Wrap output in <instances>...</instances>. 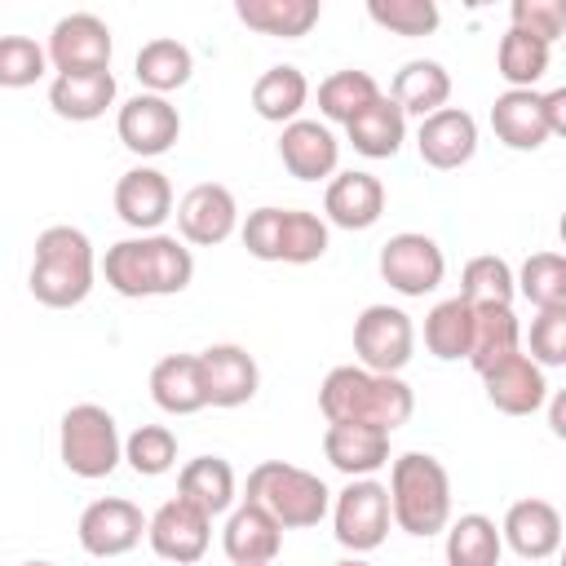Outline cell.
Segmentation results:
<instances>
[{
	"instance_id": "34",
	"label": "cell",
	"mask_w": 566,
	"mask_h": 566,
	"mask_svg": "<svg viewBox=\"0 0 566 566\" xmlns=\"http://www.w3.org/2000/svg\"><path fill=\"white\" fill-rule=\"evenodd\" d=\"M305 102H310V80L301 75V66H287V62L283 66H270L252 84V106L270 124H292Z\"/></svg>"
},
{
	"instance_id": "2",
	"label": "cell",
	"mask_w": 566,
	"mask_h": 566,
	"mask_svg": "<svg viewBox=\"0 0 566 566\" xmlns=\"http://www.w3.org/2000/svg\"><path fill=\"white\" fill-rule=\"evenodd\" d=\"M318 411L327 424H376L394 433L411 420L416 394L402 376H380L367 367H332L318 385Z\"/></svg>"
},
{
	"instance_id": "18",
	"label": "cell",
	"mask_w": 566,
	"mask_h": 566,
	"mask_svg": "<svg viewBox=\"0 0 566 566\" xmlns=\"http://www.w3.org/2000/svg\"><path fill=\"white\" fill-rule=\"evenodd\" d=\"M115 212L124 226L142 230V234H159V226L172 217V181L159 168H128L115 181Z\"/></svg>"
},
{
	"instance_id": "12",
	"label": "cell",
	"mask_w": 566,
	"mask_h": 566,
	"mask_svg": "<svg viewBox=\"0 0 566 566\" xmlns=\"http://www.w3.org/2000/svg\"><path fill=\"white\" fill-rule=\"evenodd\" d=\"M80 548L88 557H124L142 544L146 535V517L133 500H119V495H106V500H93L84 513H80Z\"/></svg>"
},
{
	"instance_id": "47",
	"label": "cell",
	"mask_w": 566,
	"mask_h": 566,
	"mask_svg": "<svg viewBox=\"0 0 566 566\" xmlns=\"http://www.w3.org/2000/svg\"><path fill=\"white\" fill-rule=\"evenodd\" d=\"M548 424H553L557 438H566V394H553V402H548Z\"/></svg>"
},
{
	"instance_id": "33",
	"label": "cell",
	"mask_w": 566,
	"mask_h": 566,
	"mask_svg": "<svg viewBox=\"0 0 566 566\" xmlns=\"http://www.w3.org/2000/svg\"><path fill=\"white\" fill-rule=\"evenodd\" d=\"M190 71H195L190 49L181 40H168V35L146 40L137 49V62H133V75L142 80V88L146 93H159V97H168L172 88L190 84Z\"/></svg>"
},
{
	"instance_id": "32",
	"label": "cell",
	"mask_w": 566,
	"mask_h": 566,
	"mask_svg": "<svg viewBox=\"0 0 566 566\" xmlns=\"http://www.w3.org/2000/svg\"><path fill=\"white\" fill-rule=\"evenodd\" d=\"M318 0H239L234 18L261 35H279V40H301L310 35V27L318 22Z\"/></svg>"
},
{
	"instance_id": "43",
	"label": "cell",
	"mask_w": 566,
	"mask_h": 566,
	"mask_svg": "<svg viewBox=\"0 0 566 566\" xmlns=\"http://www.w3.org/2000/svg\"><path fill=\"white\" fill-rule=\"evenodd\" d=\"M44 71L49 57L31 35H0V88H31Z\"/></svg>"
},
{
	"instance_id": "44",
	"label": "cell",
	"mask_w": 566,
	"mask_h": 566,
	"mask_svg": "<svg viewBox=\"0 0 566 566\" xmlns=\"http://www.w3.org/2000/svg\"><path fill=\"white\" fill-rule=\"evenodd\" d=\"M509 18H513V31L531 35V40H539L548 49L566 31V4L562 0H513Z\"/></svg>"
},
{
	"instance_id": "48",
	"label": "cell",
	"mask_w": 566,
	"mask_h": 566,
	"mask_svg": "<svg viewBox=\"0 0 566 566\" xmlns=\"http://www.w3.org/2000/svg\"><path fill=\"white\" fill-rule=\"evenodd\" d=\"M336 566H371V562H363V557H345V562H336Z\"/></svg>"
},
{
	"instance_id": "22",
	"label": "cell",
	"mask_w": 566,
	"mask_h": 566,
	"mask_svg": "<svg viewBox=\"0 0 566 566\" xmlns=\"http://www.w3.org/2000/svg\"><path fill=\"white\" fill-rule=\"evenodd\" d=\"M482 385H486V402L504 416H531L548 398L544 367H535L526 354H513V358L495 363L491 371H482Z\"/></svg>"
},
{
	"instance_id": "19",
	"label": "cell",
	"mask_w": 566,
	"mask_h": 566,
	"mask_svg": "<svg viewBox=\"0 0 566 566\" xmlns=\"http://www.w3.org/2000/svg\"><path fill=\"white\" fill-rule=\"evenodd\" d=\"M500 539L522 557V562H544L562 548V513L557 504L539 500V495H526L517 504H509L504 513V526H500Z\"/></svg>"
},
{
	"instance_id": "42",
	"label": "cell",
	"mask_w": 566,
	"mask_h": 566,
	"mask_svg": "<svg viewBox=\"0 0 566 566\" xmlns=\"http://www.w3.org/2000/svg\"><path fill=\"white\" fill-rule=\"evenodd\" d=\"M367 18L394 35H429L438 27V4L433 0H367Z\"/></svg>"
},
{
	"instance_id": "1",
	"label": "cell",
	"mask_w": 566,
	"mask_h": 566,
	"mask_svg": "<svg viewBox=\"0 0 566 566\" xmlns=\"http://www.w3.org/2000/svg\"><path fill=\"white\" fill-rule=\"evenodd\" d=\"M102 279L119 296H177L195 279V256L177 234H137L119 239L102 256Z\"/></svg>"
},
{
	"instance_id": "35",
	"label": "cell",
	"mask_w": 566,
	"mask_h": 566,
	"mask_svg": "<svg viewBox=\"0 0 566 566\" xmlns=\"http://www.w3.org/2000/svg\"><path fill=\"white\" fill-rule=\"evenodd\" d=\"M424 345H429V354L442 358V363L469 358V345H473V305H464L460 296L438 301V305L424 314Z\"/></svg>"
},
{
	"instance_id": "21",
	"label": "cell",
	"mask_w": 566,
	"mask_h": 566,
	"mask_svg": "<svg viewBox=\"0 0 566 566\" xmlns=\"http://www.w3.org/2000/svg\"><path fill=\"white\" fill-rule=\"evenodd\" d=\"M323 212L332 226L340 230H371L385 212V186L376 172H336L327 181V195H323Z\"/></svg>"
},
{
	"instance_id": "16",
	"label": "cell",
	"mask_w": 566,
	"mask_h": 566,
	"mask_svg": "<svg viewBox=\"0 0 566 566\" xmlns=\"http://www.w3.org/2000/svg\"><path fill=\"white\" fill-rule=\"evenodd\" d=\"M199 376H203V398L208 407H243L256 398L261 371L256 358L243 345H208L199 349Z\"/></svg>"
},
{
	"instance_id": "5",
	"label": "cell",
	"mask_w": 566,
	"mask_h": 566,
	"mask_svg": "<svg viewBox=\"0 0 566 566\" xmlns=\"http://www.w3.org/2000/svg\"><path fill=\"white\" fill-rule=\"evenodd\" d=\"M252 504H261L283 531H305V526H318L327 517V504H332V491L323 486L318 473L301 469V464H287V460H261L252 473H248V495Z\"/></svg>"
},
{
	"instance_id": "41",
	"label": "cell",
	"mask_w": 566,
	"mask_h": 566,
	"mask_svg": "<svg viewBox=\"0 0 566 566\" xmlns=\"http://www.w3.org/2000/svg\"><path fill=\"white\" fill-rule=\"evenodd\" d=\"M124 460L137 478H159L177 464V433L168 424H137L124 442Z\"/></svg>"
},
{
	"instance_id": "50",
	"label": "cell",
	"mask_w": 566,
	"mask_h": 566,
	"mask_svg": "<svg viewBox=\"0 0 566 566\" xmlns=\"http://www.w3.org/2000/svg\"><path fill=\"white\" fill-rule=\"evenodd\" d=\"M265 566H274V562H265Z\"/></svg>"
},
{
	"instance_id": "14",
	"label": "cell",
	"mask_w": 566,
	"mask_h": 566,
	"mask_svg": "<svg viewBox=\"0 0 566 566\" xmlns=\"http://www.w3.org/2000/svg\"><path fill=\"white\" fill-rule=\"evenodd\" d=\"M115 133H119V142H124L133 155L155 159V155L172 150V142L181 137V115H177V106H172L168 97H159V93H137V97H128V102L119 106Z\"/></svg>"
},
{
	"instance_id": "3",
	"label": "cell",
	"mask_w": 566,
	"mask_h": 566,
	"mask_svg": "<svg viewBox=\"0 0 566 566\" xmlns=\"http://www.w3.org/2000/svg\"><path fill=\"white\" fill-rule=\"evenodd\" d=\"M93 274H97V261H93V243L84 230H75V226L40 230L31 274H27V287L40 305H49V310L80 305L93 292Z\"/></svg>"
},
{
	"instance_id": "10",
	"label": "cell",
	"mask_w": 566,
	"mask_h": 566,
	"mask_svg": "<svg viewBox=\"0 0 566 566\" xmlns=\"http://www.w3.org/2000/svg\"><path fill=\"white\" fill-rule=\"evenodd\" d=\"M376 265H380V279H385L394 292H402V296H424V292H433V287L442 283V274H447L442 248H438L429 234H416V230H402V234L385 239Z\"/></svg>"
},
{
	"instance_id": "4",
	"label": "cell",
	"mask_w": 566,
	"mask_h": 566,
	"mask_svg": "<svg viewBox=\"0 0 566 566\" xmlns=\"http://www.w3.org/2000/svg\"><path fill=\"white\" fill-rule=\"evenodd\" d=\"M389 517L407 535H438L451 522V478L429 451H407L389 469Z\"/></svg>"
},
{
	"instance_id": "30",
	"label": "cell",
	"mask_w": 566,
	"mask_h": 566,
	"mask_svg": "<svg viewBox=\"0 0 566 566\" xmlns=\"http://www.w3.org/2000/svg\"><path fill=\"white\" fill-rule=\"evenodd\" d=\"M522 354V323L513 314V305H486L473 310V345H469V363L473 371H491L495 363Z\"/></svg>"
},
{
	"instance_id": "29",
	"label": "cell",
	"mask_w": 566,
	"mask_h": 566,
	"mask_svg": "<svg viewBox=\"0 0 566 566\" xmlns=\"http://www.w3.org/2000/svg\"><path fill=\"white\" fill-rule=\"evenodd\" d=\"M345 133H349V142H354L358 155H367V159H389V155L402 150L407 115L394 106V97L380 93L371 106H363V111L345 124Z\"/></svg>"
},
{
	"instance_id": "7",
	"label": "cell",
	"mask_w": 566,
	"mask_h": 566,
	"mask_svg": "<svg viewBox=\"0 0 566 566\" xmlns=\"http://www.w3.org/2000/svg\"><path fill=\"white\" fill-rule=\"evenodd\" d=\"M57 455L75 478H88V482L111 478L115 464L124 460L115 416L97 402H75L57 424Z\"/></svg>"
},
{
	"instance_id": "26",
	"label": "cell",
	"mask_w": 566,
	"mask_h": 566,
	"mask_svg": "<svg viewBox=\"0 0 566 566\" xmlns=\"http://www.w3.org/2000/svg\"><path fill=\"white\" fill-rule=\"evenodd\" d=\"M150 398L168 416H195L208 407L203 398V376H199V354H168L150 367Z\"/></svg>"
},
{
	"instance_id": "36",
	"label": "cell",
	"mask_w": 566,
	"mask_h": 566,
	"mask_svg": "<svg viewBox=\"0 0 566 566\" xmlns=\"http://www.w3.org/2000/svg\"><path fill=\"white\" fill-rule=\"evenodd\" d=\"M504 539L486 513H460L447 526V566H500Z\"/></svg>"
},
{
	"instance_id": "20",
	"label": "cell",
	"mask_w": 566,
	"mask_h": 566,
	"mask_svg": "<svg viewBox=\"0 0 566 566\" xmlns=\"http://www.w3.org/2000/svg\"><path fill=\"white\" fill-rule=\"evenodd\" d=\"M279 159H283V168H287L296 181H323V177L336 172L340 142H336L332 128L318 124V119H292V124H283Z\"/></svg>"
},
{
	"instance_id": "8",
	"label": "cell",
	"mask_w": 566,
	"mask_h": 566,
	"mask_svg": "<svg viewBox=\"0 0 566 566\" xmlns=\"http://www.w3.org/2000/svg\"><path fill=\"white\" fill-rule=\"evenodd\" d=\"M389 491L376 478H349V486L336 495L332 509V526H336V544L358 553H371L385 544L389 535Z\"/></svg>"
},
{
	"instance_id": "28",
	"label": "cell",
	"mask_w": 566,
	"mask_h": 566,
	"mask_svg": "<svg viewBox=\"0 0 566 566\" xmlns=\"http://www.w3.org/2000/svg\"><path fill=\"white\" fill-rule=\"evenodd\" d=\"M394 106L402 111V115H433V111H442L447 106V97H451V75H447V66L442 62H433V57H411V62H402V71L394 75Z\"/></svg>"
},
{
	"instance_id": "49",
	"label": "cell",
	"mask_w": 566,
	"mask_h": 566,
	"mask_svg": "<svg viewBox=\"0 0 566 566\" xmlns=\"http://www.w3.org/2000/svg\"><path fill=\"white\" fill-rule=\"evenodd\" d=\"M22 566H53V562H22Z\"/></svg>"
},
{
	"instance_id": "27",
	"label": "cell",
	"mask_w": 566,
	"mask_h": 566,
	"mask_svg": "<svg viewBox=\"0 0 566 566\" xmlns=\"http://www.w3.org/2000/svg\"><path fill=\"white\" fill-rule=\"evenodd\" d=\"M111 102H115V75L111 71H71V75H57L49 84L53 115L75 119V124H88V119L106 115Z\"/></svg>"
},
{
	"instance_id": "46",
	"label": "cell",
	"mask_w": 566,
	"mask_h": 566,
	"mask_svg": "<svg viewBox=\"0 0 566 566\" xmlns=\"http://www.w3.org/2000/svg\"><path fill=\"white\" fill-rule=\"evenodd\" d=\"M544 102V124L553 137H566V88H553V93H539Z\"/></svg>"
},
{
	"instance_id": "37",
	"label": "cell",
	"mask_w": 566,
	"mask_h": 566,
	"mask_svg": "<svg viewBox=\"0 0 566 566\" xmlns=\"http://www.w3.org/2000/svg\"><path fill=\"white\" fill-rule=\"evenodd\" d=\"M380 97V84L367 75V71H332L323 84H318V111L323 119L332 124H349L363 106H371Z\"/></svg>"
},
{
	"instance_id": "38",
	"label": "cell",
	"mask_w": 566,
	"mask_h": 566,
	"mask_svg": "<svg viewBox=\"0 0 566 566\" xmlns=\"http://www.w3.org/2000/svg\"><path fill=\"white\" fill-rule=\"evenodd\" d=\"M513 287L535 305V310H566V256L562 252H531L522 261V274Z\"/></svg>"
},
{
	"instance_id": "40",
	"label": "cell",
	"mask_w": 566,
	"mask_h": 566,
	"mask_svg": "<svg viewBox=\"0 0 566 566\" xmlns=\"http://www.w3.org/2000/svg\"><path fill=\"white\" fill-rule=\"evenodd\" d=\"M495 66H500L509 88H535L544 80V71H548V44H539V40H531V35L509 27L500 49H495Z\"/></svg>"
},
{
	"instance_id": "39",
	"label": "cell",
	"mask_w": 566,
	"mask_h": 566,
	"mask_svg": "<svg viewBox=\"0 0 566 566\" xmlns=\"http://www.w3.org/2000/svg\"><path fill=\"white\" fill-rule=\"evenodd\" d=\"M513 270L504 256H473L460 274V301L473 305V310H486V305H513Z\"/></svg>"
},
{
	"instance_id": "13",
	"label": "cell",
	"mask_w": 566,
	"mask_h": 566,
	"mask_svg": "<svg viewBox=\"0 0 566 566\" xmlns=\"http://www.w3.org/2000/svg\"><path fill=\"white\" fill-rule=\"evenodd\" d=\"M44 57L57 66V75L111 71V27L97 13H66L53 22Z\"/></svg>"
},
{
	"instance_id": "9",
	"label": "cell",
	"mask_w": 566,
	"mask_h": 566,
	"mask_svg": "<svg viewBox=\"0 0 566 566\" xmlns=\"http://www.w3.org/2000/svg\"><path fill=\"white\" fill-rule=\"evenodd\" d=\"M354 354L367 371L398 376L416 354V327L398 305H367L354 318Z\"/></svg>"
},
{
	"instance_id": "15",
	"label": "cell",
	"mask_w": 566,
	"mask_h": 566,
	"mask_svg": "<svg viewBox=\"0 0 566 566\" xmlns=\"http://www.w3.org/2000/svg\"><path fill=\"white\" fill-rule=\"evenodd\" d=\"M234 226H239V203H234V195L221 181H199L177 203V230L195 248L226 243L234 234Z\"/></svg>"
},
{
	"instance_id": "6",
	"label": "cell",
	"mask_w": 566,
	"mask_h": 566,
	"mask_svg": "<svg viewBox=\"0 0 566 566\" xmlns=\"http://www.w3.org/2000/svg\"><path fill=\"white\" fill-rule=\"evenodd\" d=\"M239 234L256 261L310 265L327 252V221L305 208H256V212H248Z\"/></svg>"
},
{
	"instance_id": "25",
	"label": "cell",
	"mask_w": 566,
	"mask_h": 566,
	"mask_svg": "<svg viewBox=\"0 0 566 566\" xmlns=\"http://www.w3.org/2000/svg\"><path fill=\"white\" fill-rule=\"evenodd\" d=\"M491 128L509 150H539L553 137L544 124V102L535 88H504L491 102Z\"/></svg>"
},
{
	"instance_id": "45",
	"label": "cell",
	"mask_w": 566,
	"mask_h": 566,
	"mask_svg": "<svg viewBox=\"0 0 566 566\" xmlns=\"http://www.w3.org/2000/svg\"><path fill=\"white\" fill-rule=\"evenodd\" d=\"M535 367H562L566 363V310H539L531 318V354Z\"/></svg>"
},
{
	"instance_id": "17",
	"label": "cell",
	"mask_w": 566,
	"mask_h": 566,
	"mask_svg": "<svg viewBox=\"0 0 566 566\" xmlns=\"http://www.w3.org/2000/svg\"><path fill=\"white\" fill-rule=\"evenodd\" d=\"M416 150L438 172L464 168L478 155V119L469 111H460V106H442V111H433V115L420 119Z\"/></svg>"
},
{
	"instance_id": "11",
	"label": "cell",
	"mask_w": 566,
	"mask_h": 566,
	"mask_svg": "<svg viewBox=\"0 0 566 566\" xmlns=\"http://www.w3.org/2000/svg\"><path fill=\"white\" fill-rule=\"evenodd\" d=\"M146 539L155 548V557L164 562H177V566H190L208 553L212 544V517L203 509H195L190 500L172 495L168 504L155 509V517L146 522Z\"/></svg>"
},
{
	"instance_id": "31",
	"label": "cell",
	"mask_w": 566,
	"mask_h": 566,
	"mask_svg": "<svg viewBox=\"0 0 566 566\" xmlns=\"http://www.w3.org/2000/svg\"><path fill=\"white\" fill-rule=\"evenodd\" d=\"M177 495L203 509L208 517H217L234 504V469L221 455H195L177 473Z\"/></svg>"
},
{
	"instance_id": "23",
	"label": "cell",
	"mask_w": 566,
	"mask_h": 566,
	"mask_svg": "<svg viewBox=\"0 0 566 566\" xmlns=\"http://www.w3.org/2000/svg\"><path fill=\"white\" fill-rule=\"evenodd\" d=\"M221 548L234 566H265L279 557L283 548V526L252 500H243L230 517H226V531H221Z\"/></svg>"
},
{
	"instance_id": "24",
	"label": "cell",
	"mask_w": 566,
	"mask_h": 566,
	"mask_svg": "<svg viewBox=\"0 0 566 566\" xmlns=\"http://www.w3.org/2000/svg\"><path fill=\"white\" fill-rule=\"evenodd\" d=\"M323 455L345 478H371L376 469L389 464V433L376 424H327Z\"/></svg>"
}]
</instances>
